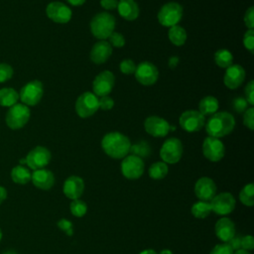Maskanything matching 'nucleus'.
I'll list each match as a JSON object with an SVG mask.
<instances>
[{
	"mask_svg": "<svg viewBox=\"0 0 254 254\" xmlns=\"http://www.w3.org/2000/svg\"><path fill=\"white\" fill-rule=\"evenodd\" d=\"M13 67L5 63L0 64V82H5L12 78L13 76Z\"/></svg>",
	"mask_w": 254,
	"mask_h": 254,
	"instance_id": "f704fd0d",
	"label": "nucleus"
},
{
	"mask_svg": "<svg viewBox=\"0 0 254 254\" xmlns=\"http://www.w3.org/2000/svg\"><path fill=\"white\" fill-rule=\"evenodd\" d=\"M115 18L108 12L96 14L90 21V31L92 35L99 39L105 40L114 32Z\"/></svg>",
	"mask_w": 254,
	"mask_h": 254,
	"instance_id": "7ed1b4c3",
	"label": "nucleus"
},
{
	"mask_svg": "<svg viewBox=\"0 0 254 254\" xmlns=\"http://www.w3.org/2000/svg\"><path fill=\"white\" fill-rule=\"evenodd\" d=\"M2 236H3V233H2V230H1V228H0V241H1V239H2Z\"/></svg>",
	"mask_w": 254,
	"mask_h": 254,
	"instance_id": "bf43d9fd",
	"label": "nucleus"
},
{
	"mask_svg": "<svg viewBox=\"0 0 254 254\" xmlns=\"http://www.w3.org/2000/svg\"><path fill=\"white\" fill-rule=\"evenodd\" d=\"M149 177L153 180H162L169 173L168 165L164 162H156L149 168Z\"/></svg>",
	"mask_w": 254,
	"mask_h": 254,
	"instance_id": "7c9ffc66",
	"label": "nucleus"
},
{
	"mask_svg": "<svg viewBox=\"0 0 254 254\" xmlns=\"http://www.w3.org/2000/svg\"><path fill=\"white\" fill-rule=\"evenodd\" d=\"M112 54V47L111 45L105 41L100 40L99 42L95 43L90 51V60L92 63L96 64H100L105 63L108 58Z\"/></svg>",
	"mask_w": 254,
	"mask_h": 254,
	"instance_id": "5701e85b",
	"label": "nucleus"
},
{
	"mask_svg": "<svg viewBox=\"0 0 254 254\" xmlns=\"http://www.w3.org/2000/svg\"><path fill=\"white\" fill-rule=\"evenodd\" d=\"M31 116L30 108L23 103H16L15 105L9 107L5 122L10 129L17 130L23 128L29 121Z\"/></svg>",
	"mask_w": 254,
	"mask_h": 254,
	"instance_id": "20e7f679",
	"label": "nucleus"
},
{
	"mask_svg": "<svg viewBox=\"0 0 254 254\" xmlns=\"http://www.w3.org/2000/svg\"><path fill=\"white\" fill-rule=\"evenodd\" d=\"M241 238L242 236L240 234H235L228 242H226L233 251L241 249Z\"/></svg>",
	"mask_w": 254,
	"mask_h": 254,
	"instance_id": "de8ad7c7",
	"label": "nucleus"
},
{
	"mask_svg": "<svg viewBox=\"0 0 254 254\" xmlns=\"http://www.w3.org/2000/svg\"><path fill=\"white\" fill-rule=\"evenodd\" d=\"M169 39L171 43L175 46H183L186 43L187 40V32L186 30L181 26H173L169 30Z\"/></svg>",
	"mask_w": 254,
	"mask_h": 254,
	"instance_id": "cd10ccee",
	"label": "nucleus"
},
{
	"mask_svg": "<svg viewBox=\"0 0 254 254\" xmlns=\"http://www.w3.org/2000/svg\"><path fill=\"white\" fill-rule=\"evenodd\" d=\"M130 140L127 136L119 132H110L103 136L101 148L104 153L112 159H123L130 150Z\"/></svg>",
	"mask_w": 254,
	"mask_h": 254,
	"instance_id": "f257e3e1",
	"label": "nucleus"
},
{
	"mask_svg": "<svg viewBox=\"0 0 254 254\" xmlns=\"http://www.w3.org/2000/svg\"><path fill=\"white\" fill-rule=\"evenodd\" d=\"M66 2L72 6H81L82 4H84L85 0H66Z\"/></svg>",
	"mask_w": 254,
	"mask_h": 254,
	"instance_id": "603ef678",
	"label": "nucleus"
},
{
	"mask_svg": "<svg viewBox=\"0 0 254 254\" xmlns=\"http://www.w3.org/2000/svg\"><path fill=\"white\" fill-rule=\"evenodd\" d=\"M115 82L114 74L109 70H103L98 73L92 82V90L96 96H106L108 95Z\"/></svg>",
	"mask_w": 254,
	"mask_h": 254,
	"instance_id": "4468645a",
	"label": "nucleus"
},
{
	"mask_svg": "<svg viewBox=\"0 0 254 254\" xmlns=\"http://www.w3.org/2000/svg\"><path fill=\"white\" fill-rule=\"evenodd\" d=\"M211 205L209 201H203V200H198L194 202L190 208L191 214L195 218H205L207 217L210 212H211Z\"/></svg>",
	"mask_w": 254,
	"mask_h": 254,
	"instance_id": "c85d7f7f",
	"label": "nucleus"
},
{
	"mask_svg": "<svg viewBox=\"0 0 254 254\" xmlns=\"http://www.w3.org/2000/svg\"><path fill=\"white\" fill-rule=\"evenodd\" d=\"M243 45L244 47L253 54V48H254V31L253 29H248L243 37Z\"/></svg>",
	"mask_w": 254,
	"mask_h": 254,
	"instance_id": "4c0bfd02",
	"label": "nucleus"
},
{
	"mask_svg": "<svg viewBox=\"0 0 254 254\" xmlns=\"http://www.w3.org/2000/svg\"><path fill=\"white\" fill-rule=\"evenodd\" d=\"M3 254H17V252H15L14 250H8V251H5Z\"/></svg>",
	"mask_w": 254,
	"mask_h": 254,
	"instance_id": "4d7b16f0",
	"label": "nucleus"
},
{
	"mask_svg": "<svg viewBox=\"0 0 254 254\" xmlns=\"http://www.w3.org/2000/svg\"><path fill=\"white\" fill-rule=\"evenodd\" d=\"M183 151V144L178 138H169L161 147L160 157L166 164H176L181 160Z\"/></svg>",
	"mask_w": 254,
	"mask_h": 254,
	"instance_id": "6e6552de",
	"label": "nucleus"
},
{
	"mask_svg": "<svg viewBox=\"0 0 254 254\" xmlns=\"http://www.w3.org/2000/svg\"><path fill=\"white\" fill-rule=\"evenodd\" d=\"M248 102L245 99V97H235L232 100V108L237 112V113H243L249 106Z\"/></svg>",
	"mask_w": 254,
	"mask_h": 254,
	"instance_id": "e433bc0d",
	"label": "nucleus"
},
{
	"mask_svg": "<svg viewBox=\"0 0 254 254\" xmlns=\"http://www.w3.org/2000/svg\"><path fill=\"white\" fill-rule=\"evenodd\" d=\"M46 14L53 22L59 24H65L71 18L70 8L60 1L49 3L46 8Z\"/></svg>",
	"mask_w": 254,
	"mask_h": 254,
	"instance_id": "dca6fc26",
	"label": "nucleus"
},
{
	"mask_svg": "<svg viewBox=\"0 0 254 254\" xmlns=\"http://www.w3.org/2000/svg\"><path fill=\"white\" fill-rule=\"evenodd\" d=\"M202 153L210 162H218L224 157L225 147L218 138L208 136L203 140Z\"/></svg>",
	"mask_w": 254,
	"mask_h": 254,
	"instance_id": "ddd939ff",
	"label": "nucleus"
},
{
	"mask_svg": "<svg viewBox=\"0 0 254 254\" xmlns=\"http://www.w3.org/2000/svg\"><path fill=\"white\" fill-rule=\"evenodd\" d=\"M109 44L115 48H121L125 45V38L121 33L118 32H113L109 36Z\"/></svg>",
	"mask_w": 254,
	"mask_h": 254,
	"instance_id": "58836bf2",
	"label": "nucleus"
},
{
	"mask_svg": "<svg viewBox=\"0 0 254 254\" xmlns=\"http://www.w3.org/2000/svg\"><path fill=\"white\" fill-rule=\"evenodd\" d=\"M117 10L119 15L127 21H133L137 19L140 12L138 4L135 0H119Z\"/></svg>",
	"mask_w": 254,
	"mask_h": 254,
	"instance_id": "b1692460",
	"label": "nucleus"
},
{
	"mask_svg": "<svg viewBox=\"0 0 254 254\" xmlns=\"http://www.w3.org/2000/svg\"><path fill=\"white\" fill-rule=\"evenodd\" d=\"M144 128L153 137H165L170 132V123L159 116H149L144 122Z\"/></svg>",
	"mask_w": 254,
	"mask_h": 254,
	"instance_id": "f3484780",
	"label": "nucleus"
},
{
	"mask_svg": "<svg viewBox=\"0 0 254 254\" xmlns=\"http://www.w3.org/2000/svg\"><path fill=\"white\" fill-rule=\"evenodd\" d=\"M118 5V0H100V6L105 10L116 9Z\"/></svg>",
	"mask_w": 254,
	"mask_h": 254,
	"instance_id": "09e8293b",
	"label": "nucleus"
},
{
	"mask_svg": "<svg viewBox=\"0 0 254 254\" xmlns=\"http://www.w3.org/2000/svg\"><path fill=\"white\" fill-rule=\"evenodd\" d=\"M205 125V131L210 137L220 138L232 132L235 126L234 117L226 111L215 112L210 115Z\"/></svg>",
	"mask_w": 254,
	"mask_h": 254,
	"instance_id": "f03ea898",
	"label": "nucleus"
},
{
	"mask_svg": "<svg viewBox=\"0 0 254 254\" xmlns=\"http://www.w3.org/2000/svg\"><path fill=\"white\" fill-rule=\"evenodd\" d=\"M98 104H99V108L102 110H110L113 108L114 106V101L111 97L109 96H102L100 98H98Z\"/></svg>",
	"mask_w": 254,
	"mask_h": 254,
	"instance_id": "a18cd8bd",
	"label": "nucleus"
},
{
	"mask_svg": "<svg viewBox=\"0 0 254 254\" xmlns=\"http://www.w3.org/2000/svg\"><path fill=\"white\" fill-rule=\"evenodd\" d=\"M19 100V93L12 87H4L0 89V105L3 107H11Z\"/></svg>",
	"mask_w": 254,
	"mask_h": 254,
	"instance_id": "a878e982",
	"label": "nucleus"
},
{
	"mask_svg": "<svg viewBox=\"0 0 254 254\" xmlns=\"http://www.w3.org/2000/svg\"><path fill=\"white\" fill-rule=\"evenodd\" d=\"M32 174L28 168L24 166H16L11 171V179L18 185H26L31 181Z\"/></svg>",
	"mask_w": 254,
	"mask_h": 254,
	"instance_id": "bb28decb",
	"label": "nucleus"
},
{
	"mask_svg": "<svg viewBox=\"0 0 254 254\" xmlns=\"http://www.w3.org/2000/svg\"><path fill=\"white\" fill-rule=\"evenodd\" d=\"M214 62L215 64L221 67V68H227L232 64L233 62V56L232 54L226 50V49H220L217 50L214 53Z\"/></svg>",
	"mask_w": 254,
	"mask_h": 254,
	"instance_id": "c756f323",
	"label": "nucleus"
},
{
	"mask_svg": "<svg viewBox=\"0 0 254 254\" xmlns=\"http://www.w3.org/2000/svg\"><path fill=\"white\" fill-rule=\"evenodd\" d=\"M244 24L248 29L254 28V8L249 7L244 14Z\"/></svg>",
	"mask_w": 254,
	"mask_h": 254,
	"instance_id": "c03bdc74",
	"label": "nucleus"
},
{
	"mask_svg": "<svg viewBox=\"0 0 254 254\" xmlns=\"http://www.w3.org/2000/svg\"><path fill=\"white\" fill-rule=\"evenodd\" d=\"M51 158V152L46 147L37 146L28 153L25 159L27 166L30 169L36 171L44 169L50 163Z\"/></svg>",
	"mask_w": 254,
	"mask_h": 254,
	"instance_id": "f8f14e48",
	"label": "nucleus"
},
{
	"mask_svg": "<svg viewBox=\"0 0 254 254\" xmlns=\"http://www.w3.org/2000/svg\"><path fill=\"white\" fill-rule=\"evenodd\" d=\"M159 254H173V252L171 250H169V249H164Z\"/></svg>",
	"mask_w": 254,
	"mask_h": 254,
	"instance_id": "6e6d98bb",
	"label": "nucleus"
},
{
	"mask_svg": "<svg viewBox=\"0 0 254 254\" xmlns=\"http://www.w3.org/2000/svg\"><path fill=\"white\" fill-rule=\"evenodd\" d=\"M240 201L246 206L254 204V185L252 183L244 186L239 192Z\"/></svg>",
	"mask_w": 254,
	"mask_h": 254,
	"instance_id": "473e14b6",
	"label": "nucleus"
},
{
	"mask_svg": "<svg viewBox=\"0 0 254 254\" xmlns=\"http://www.w3.org/2000/svg\"><path fill=\"white\" fill-rule=\"evenodd\" d=\"M99 109L97 96L90 91H85L80 94L75 102V111L81 118L92 116Z\"/></svg>",
	"mask_w": 254,
	"mask_h": 254,
	"instance_id": "0eeeda50",
	"label": "nucleus"
},
{
	"mask_svg": "<svg viewBox=\"0 0 254 254\" xmlns=\"http://www.w3.org/2000/svg\"><path fill=\"white\" fill-rule=\"evenodd\" d=\"M233 252L227 243H220L215 245L209 254H233Z\"/></svg>",
	"mask_w": 254,
	"mask_h": 254,
	"instance_id": "79ce46f5",
	"label": "nucleus"
},
{
	"mask_svg": "<svg viewBox=\"0 0 254 254\" xmlns=\"http://www.w3.org/2000/svg\"><path fill=\"white\" fill-rule=\"evenodd\" d=\"M243 124L248 127L250 130H253L254 128V108L248 107L243 112Z\"/></svg>",
	"mask_w": 254,
	"mask_h": 254,
	"instance_id": "ea45409f",
	"label": "nucleus"
},
{
	"mask_svg": "<svg viewBox=\"0 0 254 254\" xmlns=\"http://www.w3.org/2000/svg\"><path fill=\"white\" fill-rule=\"evenodd\" d=\"M135 77L143 85H153L159 77V70L150 62H143L136 66Z\"/></svg>",
	"mask_w": 254,
	"mask_h": 254,
	"instance_id": "2eb2a0df",
	"label": "nucleus"
},
{
	"mask_svg": "<svg viewBox=\"0 0 254 254\" xmlns=\"http://www.w3.org/2000/svg\"><path fill=\"white\" fill-rule=\"evenodd\" d=\"M31 181L33 185L43 190H48L52 189L55 184V176L54 174L47 169H40L33 172Z\"/></svg>",
	"mask_w": 254,
	"mask_h": 254,
	"instance_id": "4be33fe9",
	"label": "nucleus"
},
{
	"mask_svg": "<svg viewBox=\"0 0 254 254\" xmlns=\"http://www.w3.org/2000/svg\"><path fill=\"white\" fill-rule=\"evenodd\" d=\"M84 190V182L80 177L77 176H70L68 177L63 187V191L64 195L73 200L79 198Z\"/></svg>",
	"mask_w": 254,
	"mask_h": 254,
	"instance_id": "6ab92c4d",
	"label": "nucleus"
},
{
	"mask_svg": "<svg viewBox=\"0 0 254 254\" xmlns=\"http://www.w3.org/2000/svg\"><path fill=\"white\" fill-rule=\"evenodd\" d=\"M121 173L128 180H137L144 173L143 159L129 155L123 158L121 163Z\"/></svg>",
	"mask_w": 254,
	"mask_h": 254,
	"instance_id": "9b49d317",
	"label": "nucleus"
},
{
	"mask_svg": "<svg viewBox=\"0 0 254 254\" xmlns=\"http://www.w3.org/2000/svg\"><path fill=\"white\" fill-rule=\"evenodd\" d=\"M69 209L71 214L75 217H82L87 211V204L79 198L73 199L69 204Z\"/></svg>",
	"mask_w": 254,
	"mask_h": 254,
	"instance_id": "72a5a7b5",
	"label": "nucleus"
},
{
	"mask_svg": "<svg viewBox=\"0 0 254 254\" xmlns=\"http://www.w3.org/2000/svg\"><path fill=\"white\" fill-rule=\"evenodd\" d=\"M136 64L135 63L130 60V59H125L123 60L120 64H119V67H120V70L121 72H123L124 74H132L135 72L136 70Z\"/></svg>",
	"mask_w": 254,
	"mask_h": 254,
	"instance_id": "c9c22d12",
	"label": "nucleus"
},
{
	"mask_svg": "<svg viewBox=\"0 0 254 254\" xmlns=\"http://www.w3.org/2000/svg\"><path fill=\"white\" fill-rule=\"evenodd\" d=\"M218 109V100L214 96H204L198 103V111L205 117L214 114Z\"/></svg>",
	"mask_w": 254,
	"mask_h": 254,
	"instance_id": "393cba45",
	"label": "nucleus"
},
{
	"mask_svg": "<svg viewBox=\"0 0 254 254\" xmlns=\"http://www.w3.org/2000/svg\"><path fill=\"white\" fill-rule=\"evenodd\" d=\"M244 93H245V99L247 100L249 105H253L254 104V81L250 80L244 89Z\"/></svg>",
	"mask_w": 254,
	"mask_h": 254,
	"instance_id": "37998d69",
	"label": "nucleus"
},
{
	"mask_svg": "<svg viewBox=\"0 0 254 254\" xmlns=\"http://www.w3.org/2000/svg\"><path fill=\"white\" fill-rule=\"evenodd\" d=\"M20 163H21V164H26V159H22V160H20Z\"/></svg>",
	"mask_w": 254,
	"mask_h": 254,
	"instance_id": "13d9d810",
	"label": "nucleus"
},
{
	"mask_svg": "<svg viewBox=\"0 0 254 254\" xmlns=\"http://www.w3.org/2000/svg\"><path fill=\"white\" fill-rule=\"evenodd\" d=\"M44 94L43 83L40 80H32L27 82L20 90L19 98L22 103L27 106L37 105Z\"/></svg>",
	"mask_w": 254,
	"mask_h": 254,
	"instance_id": "423d86ee",
	"label": "nucleus"
},
{
	"mask_svg": "<svg viewBox=\"0 0 254 254\" xmlns=\"http://www.w3.org/2000/svg\"><path fill=\"white\" fill-rule=\"evenodd\" d=\"M139 254H158L154 249H146L141 251Z\"/></svg>",
	"mask_w": 254,
	"mask_h": 254,
	"instance_id": "864d4df0",
	"label": "nucleus"
},
{
	"mask_svg": "<svg viewBox=\"0 0 254 254\" xmlns=\"http://www.w3.org/2000/svg\"><path fill=\"white\" fill-rule=\"evenodd\" d=\"M194 193L199 200L210 201L216 194V185L214 181L207 177L198 179L194 185Z\"/></svg>",
	"mask_w": 254,
	"mask_h": 254,
	"instance_id": "a211bd4d",
	"label": "nucleus"
},
{
	"mask_svg": "<svg viewBox=\"0 0 254 254\" xmlns=\"http://www.w3.org/2000/svg\"><path fill=\"white\" fill-rule=\"evenodd\" d=\"M245 79V70L240 64H231L226 68L223 81L224 84L230 88L235 89L239 87Z\"/></svg>",
	"mask_w": 254,
	"mask_h": 254,
	"instance_id": "aec40b11",
	"label": "nucleus"
},
{
	"mask_svg": "<svg viewBox=\"0 0 254 254\" xmlns=\"http://www.w3.org/2000/svg\"><path fill=\"white\" fill-rule=\"evenodd\" d=\"M181 127L190 133L199 131L205 124V117L198 110H187L180 116Z\"/></svg>",
	"mask_w": 254,
	"mask_h": 254,
	"instance_id": "1a4fd4ad",
	"label": "nucleus"
},
{
	"mask_svg": "<svg viewBox=\"0 0 254 254\" xmlns=\"http://www.w3.org/2000/svg\"><path fill=\"white\" fill-rule=\"evenodd\" d=\"M7 198V190L4 187L0 186V204Z\"/></svg>",
	"mask_w": 254,
	"mask_h": 254,
	"instance_id": "3c124183",
	"label": "nucleus"
},
{
	"mask_svg": "<svg viewBox=\"0 0 254 254\" xmlns=\"http://www.w3.org/2000/svg\"><path fill=\"white\" fill-rule=\"evenodd\" d=\"M233 254H251V253L249 251H246V250H243V249H239V250L234 251Z\"/></svg>",
	"mask_w": 254,
	"mask_h": 254,
	"instance_id": "5fc2aeb1",
	"label": "nucleus"
},
{
	"mask_svg": "<svg viewBox=\"0 0 254 254\" xmlns=\"http://www.w3.org/2000/svg\"><path fill=\"white\" fill-rule=\"evenodd\" d=\"M129 153H131V155L139 157L141 159L147 158L151 154V147L149 146V144L146 141H140V142L130 146Z\"/></svg>",
	"mask_w": 254,
	"mask_h": 254,
	"instance_id": "2f4dec72",
	"label": "nucleus"
},
{
	"mask_svg": "<svg viewBox=\"0 0 254 254\" xmlns=\"http://www.w3.org/2000/svg\"><path fill=\"white\" fill-rule=\"evenodd\" d=\"M179 61H180L179 57H177V56H173V57H171V58H170V60H169V62H168L169 67H170V68H172V69H174L175 67H177V65H178V64H179Z\"/></svg>",
	"mask_w": 254,
	"mask_h": 254,
	"instance_id": "8fccbe9b",
	"label": "nucleus"
},
{
	"mask_svg": "<svg viewBox=\"0 0 254 254\" xmlns=\"http://www.w3.org/2000/svg\"><path fill=\"white\" fill-rule=\"evenodd\" d=\"M58 227L63 230L64 232H65L68 236H71L73 234V226H72V223L68 220V219H65V218H62L58 221L57 223Z\"/></svg>",
	"mask_w": 254,
	"mask_h": 254,
	"instance_id": "a19ab883",
	"label": "nucleus"
},
{
	"mask_svg": "<svg viewBox=\"0 0 254 254\" xmlns=\"http://www.w3.org/2000/svg\"><path fill=\"white\" fill-rule=\"evenodd\" d=\"M209 202L211 205V210L217 215L221 216L231 213L236 204L235 198L230 192H220L215 194Z\"/></svg>",
	"mask_w": 254,
	"mask_h": 254,
	"instance_id": "9d476101",
	"label": "nucleus"
},
{
	"mask_svg": "<svg viewBox=\"0 0 254 254\" xmlns=\"http://www.w3.org/2000/svg\"><path fill=\"white\" fill-rule=\"evenodd\" d=\"M183 17V7L178 2H168L162 6L158 12L159 23L164 27H173L178 25Z\"/></svg>",
	"mask_w": 254,
	"mask_h": 254,
	"instance_id": "39448f33",
	"label": "nucleus"
},
{
	"mask_svg": "<svg viewBox=\"0 0 254 254\" xmlns=\"http://www.w3.org/2000/svg\"><path fill=\"white\" fill-rule=\"evenodd\" d=\"M214 232L219 240H221L223 243H226L236 234L235 225L230 218L224 216L218 219L215 223Z\"/></svg>",
	"mask_w": 254,
	"mask_h": 254,
	"instance_id": "412c9836",
	"label": "nucleus"
},
{
	"mask_svg": "<svg viewBox=\"0 0 254 254\" xmlns=\"http://www.w3.org/2000/svg\"><path fill=\"white\" fill-rule=\"evenodd\" d=\"M254 248V238L252 235H245L241 238V249L250 251Z\"/></svg>",
	"mask_w": 254,
	"mask_h": 254,
	"instance_id": "49530a36",
	"label": "nucleus"
}]
</instances>
